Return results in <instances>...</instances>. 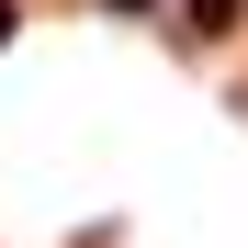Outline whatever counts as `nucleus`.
<instances>
[{"mask_svg":"<svg viewBox=\"0 0 248 248\" xmlns=\"http://www.w3.org/2000/svg\"><path fill=\"white\" fill-rule=\"evenodd\" d=\"M237 23V0H192V34H226Z\"/></svg>","mask_w":248,"mask_h":248,"instance_id":"nucleus-1","label":"nucleus"}]
</instances>
